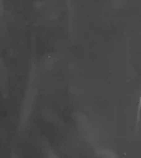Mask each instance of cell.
Returning a JSON list of instances; mask_svg holds the SVG:
<instances>
[{"label": "cell", "mask_w": 141, "mask_h": 158, "mask_svg": "<svg viewBox=\"0 0 141 158\" xmlns=\"http://www.w3.org/2000/svg\"><path fill=\"white\" fill-rule=\"evenodd\" d=\"M2 10V0H0V12Z\"/></svg>", "instance_id": "1"}]
</instances>
